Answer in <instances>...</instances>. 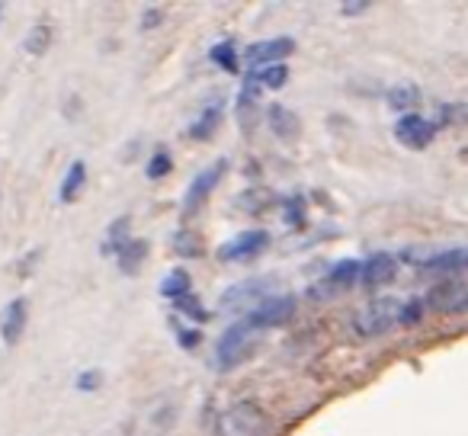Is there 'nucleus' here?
<instances>
[{
	"instance_id": "obj_1",
	"label": "nucleus",
	"mask_w": 468,
	"mask_h": 436,
	"mask_svg": "<svg viewBox=\"0 0 468 436\" xmlns=\"http://www.w3.org/2000/svg\"><path fill=\"white\" fill-rule=\"evenodd\" d=\"M254 346H257L254 327H250L244 318L234 321V324L218 337V344H215V363H218V369H234V366H241L244 359L254 353Z\"/></svg>"
},
{
	"instance_id": "obj_2",
	"label": "nucleus",
	"mask_w": 468,
	"mask_h": 436,
	"mask_svg": "<svg viewBox=\"0 0 468 436\" xmlns=\"http://www.w3.org/2000/svg\"><path fill=\"white\" fill-rule=\"evenodd\" d=\"M270 433H273L270 417L250 401L234 404L218 420V436H270Z\"/></svg>"
},
{
	"instance_id": "obj_3",
	"label": "nucleus",
	"mask_w": 468,
	"mask_h": 436,
	"mask_svg": "<svg viewBox=\"0 0 468 436\" xmlns=\"http://www.w3.org/2000/svg\"><path fill=\"white\" fill-rule=\"evenodd\" d=\"M398 308H401V302L398 299H376L369 302L366 308H359L356 314H353V331L359 334V337H382V334L391 331V324H398Z\"/></svg>"
},
{
	"instance_id": "obj_4",
	"label": "nucleus",
	"mask_w": 468,
	"mask_h": 436,
	"mask_svg": "<svg viewBox=\"0 0 468 436\" xmlns=\"http://www.w3.org/2000/svg\"><path fill=\"white\" fill-rule=\"evenodd\" d=\"M267 248H270V231L250 229V231L228 238V241L215 250V257H218L221 263H248V261H257Z\"/></svg>"
},
{
	"instance_id": "obj_5",
	"label": "nucleus",
	"mask_w": 468,
	"mask_h": 436,
	"mask_svg": "<svg viewBox=\"0 0 468 436\" xmlns=\"http://www.w3.org/2000/svg\"><path fill=\"white\" fill-rule=\"evenodd\" d=\"M292 312H295V295H263V299L244 314V321H248L254 331H270V327L286 324V321L292 318Z\"/></svg>"
},
{
	"instance_id": "obj_6",
	"label": "nucleus",
	"mask_w": 468,
	"mask_h": 436,
	"mask_svg": "<svg viewBox=\"0 0 468 436\" xmlns=\"http://www.w3.org/2000/svg\"><path fill=\"white\" fill-rule=\"evenodd\" d=\"M225 170H228V161L225 157H218V161L212 164V167H206V170H199V174L193 176V183L186 186V193H183V215L186 218H193L196 212H199L202 206L208 202V196H212V189L221 183V176H225Z\"/></svg>"
},
{
	"instance_id": "obj_7",
	"label": "nucleus",
	"mask_w": 468,
	"mask_h": 436,
	"mask_svg": "<svg viewBox=\"0 0 468 436\" xmlns=\"http://www.w3.org/2000/svg\"><path fill=\"white\" fill-rule=\"evenodd\" d=\"M356 280H359V261H337L331 270H327V276L318 282V286L308 289V295L318 302H327V299H334V295L346 292Z\"/></svg>"
},
{
	"instance_id": "obj_8",
	"label": "nucleus",
	"mask_w": 468,
	"mask_h": 436,
	"mask_svg": "<svg viewBox=\"0 0 468 436\" xmlns=\"http://www.w3.org/2000/svg\"><path fill=\"white\" fill-rule=\"evenodd\" d=\"M292 52H295V39H289V36H273V39H261V42H254V46H248L244 61L257 71V68H267V65H282V58H289Z\"/></svg>"
},
{
	"instance_id": "obj_9",
	"label": "nucleus",
	"mask_w": 468,
	"mask_h": 436,
	"mask_svg": "<svg viewBox=\"0 0 468 436\" xmlns=\"http://www.w3.org/2000/svg\"><path fill=\"white\" fill-rule=\"evenodd\" d=\"M395 138L410 151H423L430 148V142L436 138V122L423 119L420 112H410V116H401L395 125Z\"/></svg>"
},
{
	"instance_id": "obj_10",
	"label": "nucleus",
	"mask_w": 468,
	"mask_h": 436,
	"mask_svg": "<svg viewBox=\"0 0 468 436\" xmlns=\"http://www.w3.org/2000/svg\"><path fill=\"white\" fill-rule=\"evenodd\" d=\"M423 305H430L433 312H442V314H462L468 305L465 280H446V282H440V286H433Z\"/></svg>"
},
{
	"instance_id": "obj_11",
	"label": "nucleus",
	"mask_w": 468,
	"mask_h": 436,
	"mask_svg": "<svg viewBox=\"0 0 468 436\" xmlns=\"http://www.w3.org/2000/svg\"><path fill=\"white\" fill-rule=\"evenodd\" d=\"M398 273V261L391 254H372L366 263H359V286L363 289H378L385 282H391Z\"/></svg>"
},
{
	"instance_id": "obj_12",
	"label": "nucleus",
	"mask_w": 468,
	"mask_h": 436,
	"mask_svg": "<svg viewBox=\"0 0 468 436\" xmlns=\"http://www.w3.org/2000/svg\"><path fill=\"white\" fill-rule=\"evenodd\" d=\"M270 280H248L241 286H231L225 295H221V308L225 312H241V308H254L257 302L263 299V289H267Z\"/></svg>"
},
{
	"instance_id": "obj_13",
	"label": "nucleus",
	"mask_w": 468,
	"mask_h": 436,
	"mask_svg": "<svg viewBox=\"0 0 468 436\" xmlns=\"http://www.w3.org/2000/svg\"><path fill=\"white\" fill-rule=\"evenodd\" d=\"M27 321H29V305L27 299H14L7 305V312H4V324H0V337H4V344L14 346L16 340L23 337V331H27Z\"/></svg>"
},
{
	"instance_id": "obj_14",
	"label": "nucleus",
	"mask_w": 468,
	"mask_h": 436,
	"mask_svg": "<svg viewBox=\"0 0 468 436\" xmlns=\"http://www.w3.org/2000/svg\"><path fill=\"white\" fill-rule=\"evenodd\" d=\"M267 125L276 138H282V142H292V138H299V132H302V119L282 103L267 106Z\"/></svg>"
},
{
	"instance_id": "obj_15",
	"label": "nucleus",
	"mask_w": 468,
	"mask_h": 436,
	"mask_svg": "<svg viewBox=\"0 0 468 436\" xmlns=\"http://www.w3.org/2000/svg\"><path fill=\"white\" fill-rule=\"evenodd\" d=\"M144 257H148V241L142 238H129L122 248L116 250V261H119V273L122 276H135L142 270Z\"/></svg>"
},
{
	"instance_id": "obj_16",
	"label": "nucleus",
	"mask_w": 468,
	"mask_h": 436,
	"mask_svg": "<svg viewBox=\"0 0 468 436\" xmlns=\"http://www.w3.org/2000/svg\"><path fill=\"white\" fill-rule=\"evenodd\" d=\"M465 267H468L465 248H452V250H446V254H436L420 263L423 273H459V270H465Z\"/></svg>"
},
{
	"instance_id": "obj_17",
	"label": "nucleus",
	"mask_w": 468,
	"mask_h": 436,
	"mask_svg": "<svg viewBox=\"0 0 468 436\" xmlns=\"http://www.w3.org/2000/svg\"><path fill=\"white\" fill-rule=\"evenodd\" d=\"M84 186H87V164L84 161H71V167H68V174H65V180H61V186H58V202H74L80 193H84Z\"/></svg>"
},
{
	"instance_id": "obj_18",
	"label": "nucleus",
	"mask_w": 468,
	"mask_h": 436,
	"mask_svg": "<svg viewBox=\"0 0 468 436\" xmlns=\"http://www.w3.org/2000/svg\"><path fill=\"white\" fill-rule=\"evenodd\" d=\"M157 292H161L164 299H170V302L183 299V295H189V292H193V276H189L183 267L170 270V273L164 276L161 282H157Z\"/></svg>"
},
{
	"instance_id": "obj_19",
	"label": "nucleus",
	"mask_w": 468,
	"mask_h": 436,
	"mask_svg": "<svg viewBox=\"0 0 468 436\" xmlns=\"http://www.w3.org/2000/svg\"><path fill=\"white\" fill-rule=\"evenodd\" d=\"M388 106L391 112H401V116H410V112L420 106V90L417 84H395L388 90Z\"/></svg>"
},
{
	"instance_id": "obj_20",
	"label": "nucleus",
	"mask_w": 468,
	"mask_h": 436,
	"mask_svg": "<svg viewBox=\"0 0 468 436\" xmlns=\"http://www.w3.org/2000/svg\"><path fill=\"white\" fill-rule=\"evenodd\" d=\"M221 110H225L221 103L206 106V110H202V116L189 125V138H196V142H208V138H212L215 132H218V125H221Z\"/></svg>"
},
{
	"instance_id": "obj_21",
	"label": "nucleus",
	"mask_w": 468,
	"mask_h": 436,
	"mask_svg": "<svg viewBox=\"0 0 468 436\" xmlns=\"http://www.w3.org/2000/svg\"><path fill=\"white\" fill-rule=\"evenodd\" d=\"M208 61H212L215 68H221L225 74H238V68H241V58H238V48H234V39L215 42V46L208 48Z\"/></svg>"
},
{
	"instance_id": "obj_22",
	"label": "nucleus",
	"mask_w": 468,
	"mask_h": 436,
	"mask_svg": "<svg viewBox=\"0 0 468 436\" xmlns=\"http://www.w3.org/2000/svg\"><path fill=\"white\" fill-rule=\"evenodd\" d=\"M48 46H52V27H48V23H39V27L29 29L27 42H23V52L33 55V58H42V55L48 52Z\"/></svg>"
},
{
	"instance_id": "obj_23",
	"label": "nucleus",
	"mask_w": 468,
	"mask_h": 436,
	"mask_svg": "<svg viewBox=\"0 0 468 436\" xmlns=\"http://www.w3.org/2000/svg\"><path fill=\"white\" fill-rule=\"evenodd\" d=\"M129 238H132L129 235V215H122V218H116V222L106 229V241H103V248H100V254H116Z\"/></svg>"
},
{
	"instance_id": "obj_24",
	"label": "nucleus",
	"mask_w": 468,
	"mask_h": 436,
	"mask_svg": "<svg viewBox=\"0 0 468 436\" xmlns=\"http://www.w3.org/2000/svg\"><path fill=\"white\" fill-rule=\"evenodd\" d=\"M257 84L267 87V90H282L289 84V68L286 65H267V68H257L254 71Z\"/></svg>"
},
{
	"instance_id": "obj_25",
	"label": "nucleus",
	"mask_w": 468,
	"mask_h": 436,
	"mask_svg": "<svg viewBox=\"0 0 468 436\" xmlns=\"http://www.w3.org/2000/svg\"><path fill=\"white\" fill-rule=\"evenodd\" d=\"M170 170H174V157H170V151L157 148L154 154H151L148 167H144V176H148V180H164Z\"/></svg>"
},
{
	"instance_id": "obj_26",
	"label": "nucleus",
	"mask_w": 468,
	"mask_h": 436,
	"mask_svg": "<svg viewBox=\"0 0 468 436\" xmlns=\"http://www.w3.org/2000/svg\"><path fill=\"white\" fill-rule=\"evenodd\" d=\"M423 312H427V305H423V299H417V295H414V299L401 302V308H398V324H404V327L420 324Z\"/></svg>"
},
{
	"instance_id": "obj_27",
	"label": "nucleus",
	"mask_w": 468,
	"mask_h": 436,
	"mask_svg": "<svg viewBox=\"0 0 468 436\" xmlns=\"http://www.w3.org/2000/svg\"><path fill=\"white\" fill-rule=\"evenodd\" d=\"M174 308H176V312H180V314H186V318L199 321V324H202V321H208V318H212V314H208L206 308H202V302L196 299L193 292H189V295H183V299H176V302H174Z\"/></svg>"
},
{
	"instance_id": "obj_28",
	"label": "nucleus",
	"mask_w": 468,
	"mask_h": 436,
	"mask_svg": "<svg viewBox=\"0 0 468 436\" xmlns=\"http://www.w3.org/2000/svg\"><path fill=\"white\" fill-rule=\"evenodd\" d=\"M282 222H286L289 229H302V225H305V199H302V196H292V199L286 202Z\"/></svg>"
},
{
	"instance_id": "obj_29",
	"label": "nucleus",
	"mask_w": 468,
	"mask_h": 436,
	"mask_svg": "<svg viewBox=\"0 0 468 436\" xmlns=\"http://www.w3.org/2000/svg\"><path fill=\"white\" fill-rule=\"evenodd\" d=\"M174 250H176V257H186V261H193V257L202 254L196 235H183V231H176L174 235Z\"/></svg>"
},
{
	"instance_id": "obj_30",
	"label": "nucleus",
	"mask_w": 468,
	"mask_h": 436,
	"mask_svg": "<svg viewBox=\"0 0 468 436\" xmlns=\"http://www.w3.org/2000/svg\"><path fill=\"white\" fill-rule=\"evenodd\" d=\"M74 385H78L80 391H97L100 385H103V372H100V369H87V372H80V376L74 378Z\"/></svg>"
},
{
	"instance_id": "obj_31",
	"label": "nucleus",
	"mask_w": 468,
	"mask_h": 436,
	"mask_svg": "<svg viewBox=\"0 0 468 436\" xmlns=\"http://www.w3.org/2000/svg\"><path fill=\"white\" fill-rule=\"evenodd\" d=\"M202 340V334L196 331V327H176V344L183 346V350H196Z\"/></svg>"
},
{
	"instance_id": "obj_32",
	"label": "nucleus",
	"mask_w": 468,
	"mask_h": 436,
	"mask_svg": "<svg viewBox=\"0 0 468 436\" xmlns=\"http://www.w3.org/2000/svg\"><path fill=\"white\" fill-rule=\"evenodd\" d=\"M372 4L369 0H346V4H340V14L344 16H359V14H366Z\"/></svg>"
},
{
	"instance_id": "obj_33",
	"label": "nucleus",
	"mask_w": 468,
	"mask_h": 436,
	"mask_svg": "<svg viewBox=\"0 0 468 436\" xmlns=\"http://www.w3.org/2000/svg\"><path fill=\"white\" fill-rule=\"evenodd\" d=\"M161 20H164V14L157 7H148L144 10V16H142V33H151L154 27H161Z\"/></svg>"
},
{
	"instance_id": "obj_34",
	"label": "nucleus",
	"mask_w": 468,
	"mask_h": 436,
	"mask_svg": "<svg viewBox=\"0 0 468 436\" xmlns=\"http://www.w3.org/2000/svg\"><path fill=\"white\" fill-rule=\"evenodd\" d=\"M459 116H462V106H442V110H440V122H442V125L455 122Z\"/></svg>"
},
{
	"instance_id": "obj_35",
	"label": "nucleus",
	"mask_w": 468,
	"mask_h": 436,
	"mask_svg": "<svg viewBox=\"0 0 468 436\" xmlns=\"http://www.w3.org/2000/svg\"><path fill=\"white\" fill-rule=\"evenodd\" d=\"M36 261H39V250H33V254L23 257V267H20V276H29V270L36 267Z\"/></svg>"
},
{
	"instance_id": "obj_36",
	"label": "nucleus",
	"mask_w": 468,
	"mask_h": 436,
	"mask_svg": "<svg viewBox=\"0 0 468 436\" xmlns=\"http://www.w3.org/2000/svg\"><path fill=\"white\" fill-rule=\"evenodd\" d=\"M0 14H4V4H0Z\"/></svg>"
}]
</instances>
